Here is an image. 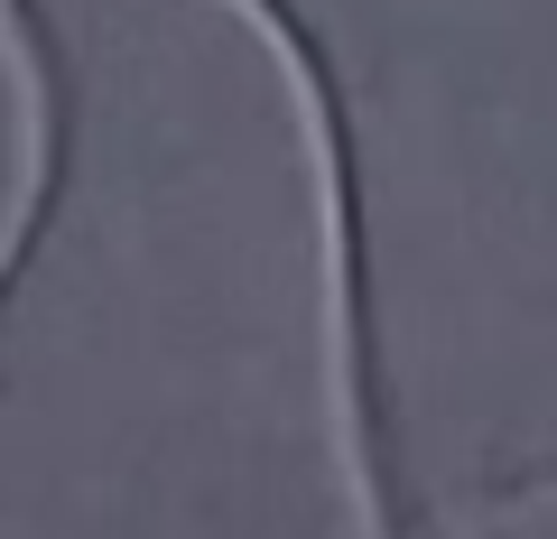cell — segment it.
Returning <instances> with one entry per match:
<instances>
[{"instance_id":"6da1fadb","label":"cell","mask_w":557,"mask_h":539,"mask_svg":"<svg viewBox=\"0 0 557 539\" xmlns=\"http://www.w3.org/2000/svg\"><path fill=\"white\" fill-rule=\"evenodd\" d=\"M251 20L270 65L288 75L298 102V140L317 168V270H325V428H335V465L354 483L362 539H418L409 502L391 483V428H381V354H372V242H362V177H354V121H344V84L325 65L317 28L288 0H223Z\"/></svg>"}]
</instances>
